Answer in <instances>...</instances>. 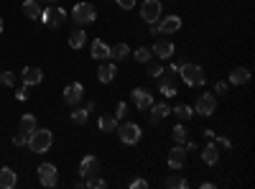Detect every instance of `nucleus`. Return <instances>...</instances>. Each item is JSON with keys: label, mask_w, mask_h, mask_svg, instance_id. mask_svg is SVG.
Wrapping results in <instances>:
<instances>
[{"label": "nucleus", "mask_w": 255, "mask_h": 189, "mask_svg": "<svg viewBox=\"0 0 255 189\" xmlns=\"http://www.w3.org/2000/svg\"><path fill=\"white\" fill-rule=\"evenodd\" d=\"M82 97H84V87L79 82H72L69 87L64 90V103L69 105V107H77L82 103Z\"/></svg>", "instance_id": "8"}, {"label": "nucleus", "mask_w": 255, "mask_h": 189, "mask_svg": "<svg viewBox=\"0 0 255 189\" xmlns=\"http://www.w3.org/2000/svg\"><path fill=\"white\" fill-rule=\"evenodd\" d=\"M92 59H97V62L110 59V46H107L102 39H95L92 41Z\"/></svg>", "instance_id": "18"}, {"label": "nucleus", "mask_w": 255, "mask_h": 189, "mask_svg": "<svg viewBox=\"0 0 255 189\" xmlns=\"http://www.w3.org/2000/svg\"><path fill=\"white\" fill-rule=\"evenodd\" d=\"M171 138L176 141V143H186V128L179 123V126H174L171 128Z\"/></svg>", "instance_id": "31"}, {"label": "nucleus", "mask_w": 255, "mask_h": 189, "mask_svg": "<svg viewBox=\"0 0 255 189\" xmlns=\"http://www.w3.org/2000/svg\"><path fill=\"white\" fill-rule=\"evenodd\" d=\"M158 87H161V95H166V97H171V95H176V90H179V87H176V80L174 77H158Z\"/></svg>", "instance_id": "22"}, {"label": "nucleus", "mask_w": 255, "mask_h": 189, "mask_svg": "<svg viewBox=\"0 0 255 189\" xmlns=\"http://www.w3.org/2000/svg\"><path fill=\"white\" fill-rule=\"evenodd\" d=\"M174 49H176V46H174L169 39H158V41L151 46L153 57H158V59H171V57H174Z\"/></svg>", "instance_id": "12"}, {"label": "nucleus", "mask_w": 255, "mask_h": 189, "mask_svg": "<svg viewBox=\"0 0 255 189\" xmlns=\"http://www.w3.org/2000/svg\"><path fill=\"white\" fill-rule=\"evenodd\" d=\"M0 33H3V18H0Z\"/></svg>", "instance_id": "46"}, {"label": "nucleus", "mask_w": 255, "mask_h": 189, "mask_svg": "<svg viewBox=\"0 0 255 189\" xmlns=\"http://www.w3.org/2000/svg\"><path fill=\"white\" fill-rule=\"evenodd\" d=\"M115 3L123 8V10H130V8H136V0H115Z\"/></svg>", "instance_id": "39"}, {"label": "nucleus", "mask_w": 255, "mask_h": 189, "mask_svg": "<svg viewBox=\"0 0 255 189\" xmlns=\"http://www.w3.org/2000/svg\"><path fill=\"white\" fill-rule=\"evenodd\" d=\"M84 41H87V33H84V28H79V26H77V28L69 33V46H72V49H82V46H84Z\"/></svg>", "instance_id": "23"}, {"label": "nucleus", "mask_w": 255, "mask_h": 189, "mask_svg": "<svg viewBox=\"0 0 255 189\" xmlns=\"http://www.w3.org/2000/svg\"><path fill=\"white\" fill-rule=\"evenodd\" d=\"M128 54H130L128 43H115V46H110V59H113V62H123Z\"/></svg>", "instance_id": "24"}, {"label": "nucleus", "mask_w": 255, "mask_h": 189, "mask_svg": "<svg viewBox=\"0 0 255 189\" xmlns=\"http://www.w3.org/2000/svg\"><path fill=\"white\" fill-rule=\"evenodd\" d=\"M179 74H181L184 84H189V87H202L207 82V74H204V69L199 64H181Z\"/></svg>", "instance_id": "3"}, {"label": "nucleus", "mask_w": 255, "mask_h": 189, "mask_svg": "<svg viewBox=\"0 0 255 189\" xmlns=\"http://www.w3.org/2000/svg\"><path fill=\"white\" fill-rule=\"evenodd\" d=\"M26 143H28V133L26 130H18L13 136V146H26Z\"/></svg>", "instance_id": "35"}, {"label": "nucleus", "mask_w": 255, "mask_h": 189, "mask_svg": "<svg viewBox=\"0 0 255 189\" xmlns=\"http://www.w3.org/2000/svg\"><path fill=\"white\" fill-rule=\"evenodd\" d=\"M202 161H204L207 166H215V164L219 161V148H217L215 141H209L207 146L202 148Z\"/></svg>", "instance_id": "16"}, {"label": "nucleus", "mask_w": 255, "mask_h": 189, "mask_svg": "<svg viewBox=\"0 0 255 189\" xmlns=\"http://www.w3.org/2000/svg\"><path fill=\"white\" fill-rule=\"evenodd\" d=\"M41 21H43V26H46V28H61L66 23V10L54 3L51 8H43Z\"/></svg>", "instance_id": "4"}, {"label": "nucleus", "mask_w": 255, "mask_h": 189, "mask_svg": "<svg viewBox=\"0 0 255 189\" xmlns=\"http://www.w3.org/2000/svg\"><path fill=\"white\" fill-rule=\"evenodd\" d=\"M153 59V51L148 49V46H138L136 49V62H140V64H148Z\"/></svg>", "instance_id": "28"}, {"label": "nucleus", "mask_w": 255, "mask_h": 189, "mask_svg": "<svg viewBox=\"0 0 255 189\" xmlns=\"http://www.w3.org/2000/svg\"><path fill=\"white\" fill-rule=\"evenodd\" d=\"M166 187H179V189H186L189 184H186V179H181V176H169V179H166Z\"/></svg>", "instance_id": "34"}, {"label": "nucleus", "mask_w": 255, "mask_h": 189, "mask_svg": "<svg viewBox=\"0 0 255 189\" xmlns=\"http://www.w3.org/2000/svg\"><path fill=\"white\" fill-rule=\"evenodd\" d=\"M72 21H74V26H79V28L92 26L95 21H97V10L90 3H77L72 8Z\"/></svg>", "instance_id": "2"}, {"label": "nucleus", "mask_w": 255, "mask_h": 189, "mask_svg": "<svg viewBox=\"0 0 255 189\" xmlns=\"http://www.w3.org/2000/svg\"><path fill=\"white\" fill-rule=\"evenodd\" d=\"M51 143H54L51 130H46V128H33L28 133V143H26V146L31 151H36V153H46L51 148Z\"/></svg>", "instance_id": "1"}, {"label": "nucleus", "mask_w": 255, "mask_h": 189, "mask_svg": "<svg viewBox=\"0 0 255 189\" xmlns=\"http://www.w3.org/2000/svg\"><path fill=\"white\" fill-rule=\"evenodd\" d=\"M148 110H151V120H153V123H156V120H163L166 115H169V113H171V107H169V105H166V103H158V105H151Z\"/></svg>", "instance_id": "25"}, {"label": "nucleus", "mask_w": 255, "mask_h": 189, "mask_svg": "<svg viewBox=\"0 0 255 189\" xmlns=\"http://www.w3.org/2000/svg\"><path fill=\"white\" fill-rule=\"evenodd\" d=\"M215 143H217V148H232L230 138H225V136H215Z\"/></svg>", "instance_id": "37"}, {"label": "nucleus", "mask_w": 255, "mask_h": 189, "mask_svg": "<svg viewBox=\"0 0 255 189\" xmlns=\"http://www.w3.org/2000/svg\"><path fill=\"white\" fill-rule=\"evenodd\" d=\"M84 187H90V189H105L107 182H105V179H99V176H90V179L84 182Z\"/></svg>", "instance_id": "32"}, {"label": "nucleus", "mask_w": 255, "mask_h": 189, "mask_svg": "<svg viewBox=\"0 0 255 189\" xmlns=\"http://www.w3.org/2000/svg\"><path fill=\"white\" fill-rule=\"evenodd\" d=\"M33 128H36V118L26 113L23 118H20V123H18V130H26V133H31Z\"/></svg>", "instance_id": "30"}, {"label": "nucleus", "mask_w": 255, "mask_h": 189, "mask_svg": "<svg viewBox=\"0 0 255 189\" xmlns=\"http://www.w3.org/2000/svg\"><path fill=\"white\" fill-rule=\"evenodd\" d=\"M115 69H118V66H115V64H110V62L99 64V69H97V80L102 82V84L113 82V77H115Z\"/></svg>", "instance_id": "20"}, {"label": "nucleus", "mask_w": 255, "mask_h": 189, "mask_svg": "<svg viewBox=\"0 0 255 189\" xmlns=\"http://www.w3.org/2000/svg\"><path fill=\"white\" fill-rule=\"evenodd\" d=\"M133 103L138 105V110H148L153 105V95L146 87H136V90H133Z\"/></svg>", "instance_id": "13"}, {"label": "nucleus", "mask_w": 255, "mask_h": 189, "mask_svg": "<svg viewBox=\"0 0 255 189\" xmlns=\"http://www.w3.org/2000/svg\"><path fill=\"white\" fill-rule=\"evenodd\" d=\"M156 28H158V33H176L181 28V18L179 16H161L156 21Z\"/></svg>", "instance_id": "10"}, {"label": "nucleus", "mask_w": 255, "mask_h": 189, "mask_svg": "<svg viewBox=\"0 0 255 189\" xmlns=\"http://www.w3.org/2000/svg\"><path fill=\"white\" fill-rule=\"evenodd\" d=\"M248 82H250V72L245 66H235L230 72V84H248Z\"/></svg>", "instance_id": "21"}, {"label": "nucleus", "mask_w": 255, "mask_h": 189, "mask_svg": "<svg viewBox=\"0 0 255 189\" xmlns=\"http://www.w3.org/2000/svg\"><path fill=\"white\" fill-rule=\"evenodd\" d=\"M215 90H217V95H225V92L230 90V82H217Z\"/></svg>", "instance_id": "41"}, {"label": "nucleus", "mask_w": 255, "mask_h": 189, "mask_svg": "<svg viewBox=\"0 0 255 189\" xmlns=\"http://www.w3.org/2000/svg\"><path fill=\"white\" fill-rule=\"evenodd\" d=\"M118 136L123 143H128V146H133V143H138L140 136H143V130L138 128V123H123V126H118Z\"/></svg>", "instance_id": "6"}, {"label": "nucleus", "mask_w": 255, "mask_h": 189, "mask_svg": "<svg viewBox=\"0 0 255 189\" xmlns=\"http://www.w3.org/2000/svg\"><path fill=\"white\" fill-rule=\"evenodd\" d=\"M16 97H18V100H26V97H28V92H26V90H18V92H16Z\"/></svg>", "instance_id": "43"}, {"label": "nucleus", "mask_w": 255, "mask_h": 189, "mask_svg": "<svg viewBox=\"0 0 255 189\" xmlns=\"http://www.w3.org/2000/svg\"><path fill=\"white\" fill-rule=\"evenodd\" d=\"M20 80H23L26 87H33V84H41L43 82V72L39 66H26L23 72H20Z\"/></svg>", "instance_id": "14"}, {"label": "nucleus", "mask_w": 255, "mask_h": 189, "mask_svg": "<svg viewBox=\"0 0 255 189\" xmlns=\"http://www.w3.org/2000/svg\"><path fill=\"white\" fill-rule=\"evenodd\" d=\"M217 110V97L212 95V92H204V95H199V100H196V107H194V113H199V115H204V118H209Z\"/></svg>", "instance_id": "7"}, {"label": "nucleus", "mask_w": 255, "mask_h": 189, "mask_svg": "<svg viewBox=\"0 0 255 189\" xmlns=\"http://www.w3.org/2000/svg\"><path fill=\"white\" fill-rule=\"evenodd\" d=\"M97 126H99V130H102V133H113L118 128V118L115 115H102Z\"/></svg>", "instance_id": "27"}, {"label": "nucleus", "mask_w": 255, "mask_h": 189, "mask_svg": "<svg viewBox=\"0 0 255 189\" xmlns=\"http://www.w3.org/2000/svg\"><path fill=\"white\" fill-rule=\"evenodd\" d=\"M84 110H87V113H92V110H95V103H92V100H90V103H84Z\"/></svg>", "instance_id": "44"}, {"label": "nucleus", "mask_w": 255, "mask_h": 189, "mask_svg": "<svg viewBox=\"0 0 255 189\" xmlns=\"http://www.w3.org/2000/svg\"><path fill=\"white\" fill-rule=\"evenodd\" d=\"M87 118H90V113H87L84 107H77V110H72V123H77V126H84V123H87Z\"/></svg>", "instance_id": "29"}, {"label": "nucleus", "mask_w": 255, "mask_h": 189, "mask_svg": "<svg viewBox=\"0 0 255 189\" xmlns=\"http://www.w3.org/2000/svg\"><path fill=\"white\" fill-rule=\"evenodd\" d=\"M148 74H151V77H161V74H163V66H161V64H151V62H148Z\"/></svg>", "instance_id": "36"}, {"label": "nucleus", "mask_w": 255, "mask_h": 189, "mask_svg": "<svg viewBox=\"0 0 255 189\" xmlns=\"http://www.w3.org/2000/svg\"><path fill=\"white\" fill-rule=\"evenodd\" d=\"M140 16L146 23H156V21L163 16V5H161V0H143V5H140Z\"/></svg>", "instance_id": "5"}, {"label": "nucleus", "mask_w": 255, "mask_h": 189, "mask_svg": "<svg viewBox=\"0 0 255 189\" xmlns=\"http://www.w3.org/2000/svg\"><path fill=\"white\" fill-rule=\"evenodd\" d=\"M125 115H128V105H125V103H118V113H115V118H118V120H125Z\"/></svg>", "instance_id": "38"}, {"label": "nucleus", "mask_w": 255, "mask_h": 189, "mask_svg": "<svg viewBox=\"0 0 255 189\" xmlns=\"http://www.w3.org/2000/svg\"><path fill=\"white\" fill-rule=\"evenodd\" d=\"M23 13H26V18H31V21H41L43 8H41L39 0H26V3H23Z\"/></svg>", "instance_id": "19"}, {"label": "nucleus", "mask_w": 255, "mask_h": 189, "mask_svg": "<svg viewBox=\"0 0 255 189\" xmlns=\"http://www.w3.org/2000/svg\"><path fill=\"white\" fill-rule=\"evenodd\" d=\"M97 171H99V161H97V156H84L82 164H79V176L90 179V176H97Z\"/></svg>", "instance_id": "15"}, {"label": "nucleus", "mask_w": 255, "mask_h": 189, "mask_svg": "<svg viewBox=\"0 0 255 189\" xmlns=\"http://www.w3.org/2000/svg\"><path fill=\"white\" fill-rule=\"evenodd\" d=\"M204 138H207V141H215V130L207 128V130H204Z\"/></svg>", "instance_id": "42"}, {"label": "nucleus", "mask_w": 255, "mask_h": 189, "mask_svg": "<svg viewBox=\"0 0 255 189\" xmlns=\"http://www.w3.org/2000/svg\"><path fill=\"white\" fill-rule=\"evenodd\" d=\"M186 153H189V151H186L181 143H176V146L169 151V166H171V169H184V164H186Z\"/></svg>", "instance_id": "11"}, {"label": "nucleus", "mask_w": 255, "mask_h": 189, "mask_svg": "<svg viewBox=\"0 0 255 189\" xmlns=\"http://www.w3.org/2000/svg\"><path fill=\"white\" fill-rule=\"evenodd\" d=\"M39 179H41L43 187H57V182H59L57 166H54V164H41L39 166Z\"/></svg>", "instance_id": "9"}, {"label": "nucleus", "mask_w": 255, "mask_h": 189, "mask_svg": "<svg viewBox=\"0 0 255 189\" xmlns=\"http://www.w3.org/2000/svg\"><path fill=\"white\" fill-rule=\"evenodd\" d=\"M0 84L16 87V74H13V72H0Z\"/></svg>", "instance_id": "33"}, {"label": "nucleus", "mask_w": 255, "mask_h": 189, "mask_svg": "<svg viewBox=\"0 0 255 189\" xmlns=\"http://www.w3.org/2000/svg\"><path fill=\"white\" fill-rule=\"evenodd\" d=\"M39 3H46V5H54L57 0H39Z\"/></svg>", "instance_id": "45"}, {"label": "nucleus", "mask_w": 255, "mask_h": 189, "mask_svg": "<svg viewBox=\"0 0 255 189\" xmlns=\"http://www.w3.org/2000/svg\"><path fill=\"white\" fill-rule=\"evenodd\" d=\"M16 184H18L16 171L10 169V166H3V169H0V189H13Z\"/></svg>", "instance_id": "17"}, {"label": "nucleus", "mask_w": 255, "mask_h": 189, "mask_svg": "<svg viewBox=\"0 0 255 189\" xmlns=\"http://www.w3.org/2000/svg\"><path fill=\"white\" fill-rule=\"evenodd\" d=\"M130 187H133V189H148V182H146V179H133Z\"/></svg>", "instance_id": "40"}, {"label": "nucleus", "mask_w": 255, "mask_h": 189, "mask_svg": "<svg viewBox=\"0 0 255 189\" xmlns=\"http://www.w3.org/2000/svg\"><path fill=\"white\" fill-rule=\"evenodd\" d=\"M171 113H176V118H179V120H189L194 115V107L186 105V103H179L176 107H171Z\"/></svg>", "instance_id": "26"}]
</instances>
